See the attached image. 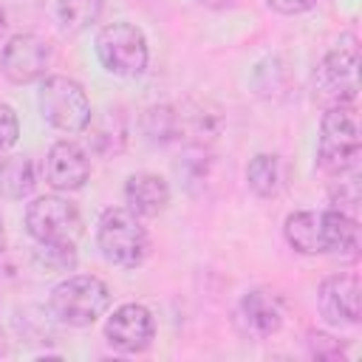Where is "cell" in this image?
Returning <instances> with one entry per match:
<instances>
[{
  "label": "cell",
  "instance_id": "1",
  "mask_svg": "<svg viewBox=\"0 0 362 362\" xmlns=\"http://www.w3.org/2000/svg\"><path fill=\"white\" fill-rule=\"evenodd\" d=\"M362 150L359 136V116L354 105H334L325 107L320 122V144H317V164L328 175H348L356 170Z\"/></svg>",
  "mask_w": 362,
  "mask_h": 362
},
{
  "label": "cell",
  "instance_id": "2",
  "mask_svg": "<svg viewBox=\"0 0 362 362\" xmlns=\"http://www.w3.org/2000/svg\"><path fill=\"white\" fill-rule=\"evenodd\" d=\"M96 246L107 263L122 269H136L144 263L150 252V238L139 215L122 206H110L102 212L96 223Z\"/></svg>",
  "mask_w": 362,
  "mask_h": 362
},
{
  "label": "cell",
  "instance_id": "3",
  "mask_svg": "<svg viewBox=\"0 0 362 362\" xmlns=\"http://www.w3.org/2000/svg\"><path fill=\"white\" fill-rule=\"evenodd\" d=\"M107 305H110V291L93 274H71L59 280L48 297L51 314L71 328L93 325L107 311Z\"/></svg>",
  "mask_w": 362,
  "mask_h": 362
},
{
  "label": "cell",
  "instance_id": "4",
  "mask_svg": "<svg viewBox=\"0 0 362 362\" xmlns=\"http://www.w3.org/2000/svg\"><path fill=\"white\" fill-rule=\"evenodd\" d=\"M359 90V48L356 37L345 34L314 71V96L325 105H354Z\"/></svg>",
  "mask_w": 362,
  "mask_h": 362
},
{
  "label": "cell",
  "instance_id": "5",
  "mask_svg": "<svg viewBox=\"0 0 362 362\" xmlns=\"http://www.w3.org/2000/svg\"><path fill=\"white\" fill-rule=\"evenodd\" d=\"M37 105H40L42 119L59 133H82L93 119L90 99H88L85 88L76 79L62 76V74L42 79Z\"/></svg>",
  "mask_w": 362,
  "mask_h": 362
},
{
  "label": "cell",
  "instance_id": "6",
  "mask_svg": "<svg viewBox=\"0 0 362 362\" xmlns=\"http://www.w3.org/2000/svg\"><path fill=\"white\" fill-rule=\"evenodd\" d=\"M96 57L116 76H139L147 68L150 51L141 28L133 23H110L96 34Z\"/></svg>",
  "mask_w": 362,
  "mask_h": 362
},
{
  "label": "cell",
  "instance_id": "7",
  "mask_svg": "<svg viewBox=\"0 0 362 362\" xmlns=\"http://www.w3.org/2000/svg\"><path fill=\"white\" fill-rule=\"evenodd\" d=\"M25 229L37 243H76L82 235V215L74 201L42 195L28 204Z\"/></svg>",
  "mask_w": 362,
  "mask_h": 362
},
{
  "label": "cell",
  "instance_id": "8",
  "mask_svg": "<svg viewBox=\"0 0 362 362\" xmlns=\"http://www.w3.org/2000/svg\"><path fill=\"white\" fill-rule=\"evenodd\" d=\"M51 65V45L40 34H14L0 51V71L14 85H28L45 76Z\"/></svg>",
  "mask_w": 362,
  "mask_h": 362
},
{
  "label": "cell",
  "instance_id": "9",
  "mask_svg": "<svg viewBox=\"0 0 362 362\" xmlns=\"http://www.w3.org/2000/svg\"><path fill=\"white\" fill-rule=\"evenodd\" d=\"M156 337V320L141 303L119 305L105 322V339L122 354H141Z\"/></svg>",
  "mask_w": 362,
  "mask_h": 362
},
{
  "label": "cell",
  "instance_id": "10",
  "mask_svg": "<svg viewBox=\"0 0 362 362\" xmlns=\"http://www.w3.org/2000/svg\"><path fill=\"white\" fill-rule=\"evenodd\" d=\"M283 300L272 288H249L238 308H235V325L243 337L252 339H266L280 331L283 325Z\"/></svg>",
  "mask_w": 362,
  "mask_h": 362
},
{
  "label": "cell",
  "instance_id": "11",
  "mask_svg": "<svg viewBox=\"0 0 362 362\" xmlns=\"http://www.w3.org/2000/svg\"><path fill=\"white\" fill-rule=\"evenodd\" d=\"M317 305L325 322L331 325H356L362 317V294H359V280L354 274H331L320 283L317 291Z\"/></svg>",
  "mask_w": 362,
  "mask_h": 362
},
{
  "label": "cell",
  "instance_id": "12",
  "mask_svg": "<svg viewBox=\"0 0 362 362\" xmlns=\"http://www.w3.org/2000/svg\"><path fill=\"white\" fill-rule=\"evenodd\" d=\"M45 178L57 192H74L82 189L90 178V158L88 153L74 141H57L51 144L45 156Z\"/></svg>",
  "mask_w": 362,
  "mask_h": 362
},
{
  "label": "cell",
  "instance_id": "13",
  "mask_svg": "<svg viewBox=\"0 0 362 362\" xmlns=\"http://www.w3.org/2000/svg\"><path fill=\"white\" fill-rule=\"evenodd\" d=\"M127 209L139 218H156L170 204V184L156 173H133L124 184Z\"/></svg>",
  "mask_w": 362,
  "mask_h": 362
},
{
  "label": "cell",
  "instance_id": "14",
  "mask_svg": "<svg viewBox=\"0 0 362 362\" xmlns=\"http://www.w3.org/2000/svg\"><path fill=\"white\" fill-rule=\"evenodd\" d=\"M288 246L300 255H325V215L322 212H291L283 223Z\"/></svg>",
  "mask_w": 362,
  "mask_h": 362
},
{
  "label": "cell",
  "instance_id": "15",
  "mask_svg": "<svg viewBox=\"0 0 362 362\" xmlns=\"http://www.w3.org/2000/svg\"><path fill=\"white\" fill-rule=\"evenodd\" d=\"M322 215H325V255L356 257V249H359L356 218L339 209H322Z\"/></svg>",
  "mask_w": 362,
  "mask_h": 362
},
{
  "label": "cell",
  "instance_id": "16",
  "mask_svg": "<svg viewBox=\"0 0 362 362\" xmlns=\"http://www.w3.org/2000/svg\"><path fill=\"white\" fill-rule=\"evenodd\" d=\"M37 187V173L28 156H0V198L20 201Z\"/></svg>",
  "mask_w": 362,
  "mask_h": 362
},
{
  "label": "cell",
  "instance_id": "17",
  "mask_svg": "<svg viewBox=\"0 0 362 362\" xmlns=\"http://www.w3.org/2000/svg\"><path fill=\"white\" fill-rule=\"evenodd\" d=\"M246 184L255 195L260 198H274L283 187V173H280V158L272 153H257L249 167H246Z\"/></svg>",
  "mask_w": 362,
  "mask_h": 362
},
{
  "label": "cell",
  "instance_id": "18",
  "mask_svg": "<svg viewBox=\"0 0 362 362\" xmlns=\"http://www.w3.org/2000/svg\"><path fill=\"white\" fill-rule=\"evenodd\" d=\"M178 127H181V119H178L175 107H170V105H153L141 113V133L153 144L173 141L178 136Z\"/></svg>",
  "mask_w": 362,
  "mask_h": 362
},
{
  "label": "cell",
  "instance_id": "19",
  "mask_svg": "<svg viewBox=\"0 0 362 362\" xmlns=\"http://www.w3.org/2000/svg\"><path fill=\"white\" fill-rule=\"evenodd\" d=\"M105 0H57V20L62 31L79 34L99 20Z\"/></svg>",
  "mask_w": 362,
  "mask_h": 362
},
{
  "label": "cell",
  "instance_id": "20",
  "mask_svg": "<svg viewBox=\"0 0 362 362\" xmlns=\"http://www.w3.org/2000/svg\"><path fill=\"white\" fill-rule=\"evenodd\" d=\"M34 263L48 274H62L76 269V243H37Z\"/></svg>",
  "mask_w": 362,
  "mask_h": 362
},
{
  "label": "cell",
  "instance_id": "21",
  "mask_svg": "<svg viewBox=\"0 0 362 362\" xmlns=\"http://www.w3.org/2000/svg\"><path fill=\"white\" fill-rule=\"evenodd\" d=\"M356 204H359V184H356V178L339 181V187L331 189V209H339L345 215H354L356 212Z\"/></svg>",
  "mask_w": 362,
  "mask_h": 362
},
{
  "label": "cell",
  "instance_id": "22",
  "mask_svg": "<svg viewBox=\"0 0 362 362\" xmlns=\"http://www.w3.org/2000/svg\"><path fill=\"white\" fill-rule=\"evenodd\" d=\"M20 139V122H17V113L11 105L0 102V153L11 150Z\"/></svg>",
  "mask_w": 362,
  "mask_h": 362
},
{
  "label": "cell",
  "instance_id": "23",
  "mask_svg": "<svg viewBox=\"0 0 362 362\" xmlns=\"http://www.w3.org/2000/svg\"><path fill=\"white\" fill-rule=\"evenodd\" d=\"M308 351L317 359H342L345 356L339 342L334 337H328V334H308Z\"/></svg>",
  "mask_w": 362,
  "mask_h": 362
},
{
  "label": "cell",
  "instance_id": "24",
  "mask_svg": "<svg viewBox=\"0 0 362 362\" xmlns=\"http://www.w3.org/2000/svg\"><path fill=\"white\" fill-rule=\"evenodd\" d=\"M266 3H269V8H274L277 14H286V17L311 11L317 6V0H266Z\"/></svg>",
  "mask_w": 362,
  "mask_h": 362
},
{
  "label": "cell",
  "instance_id": "25",
  "mask_svg": "<svg viewBox=\"0 0 362 362\" xmlns=\"http://www.w3.org/2000/svg\"><path fill=\"white\" fill-rule=\"evenodd\" d=\"M195 3H201V6H206V8H215V11H221V8H232L238 0H195Z\"/></svg>",
  "mask_w": 362,
  "mask_h": 362
},
{
  "label": "cell",
  "instance_id": "26",
  "mask_svg": "<svg viewBox=\"0 0 362 362\" xmlns=\"http://www.w3.org/2000/svg\"><path fill=\"white\" fill-rule=\"evenodd\" d=\"M6 249V229H3V218H0V255Z\"/></svg>",
  "mask_w": 362,
  "mask_h": 362
},
{
  "label": "cell",
  "instance_id": "27",
  "mask_svg": "<svg viewBox=\"0 0 362 362\" xmlns=\"http://www.w3.org/2000/svg\"><path fill=\"white\" fill-rule=\"evenodd\" d=\"M3 28H6V14L0 11V31H3Z\"/></svg>",
  "mask_w": 362,
  "mask_h": 362
}]
</instances>
